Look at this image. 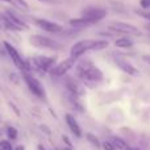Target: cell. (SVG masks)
Masks as SVG:
<instances>
[{
    "instance_id": "6da1fadb",
    "label": "cell",
    "mask_w": 150,
    "mask_h": 150,
    "mask_svg": "<svg viewBox=\"0 0 150 150\" xmlns=\"http://www.w3.org/2000/svg\"><path fill=\"white\" fill-rule=\"evenodd\" d=\"M76 75L84 84L93 86L103 80V71L91 61H83L76 66Z\"/></svg>"
},
{
    "instance_id": "7a4b0ae2",
    "label": "cell",
    "mask_w": 150,
    "mask_h": 150,
    "mask_svg": "<svg viewBox=\"0 0 150 150\" xmlns=\"http://www.w3.org/2000/svg\"><path fill=\"white\" fill-rule=\"evenodd\" d=\"M3 45H4V47H5L7 54L9 55V58L12 59L13 65H15L21 73H30V70H32V62L30 61L24 59V58L20 55V53L17 52V49H16L12 44H9L8 41H4Z\"/></svg>"
},
{
    "instance_id": "3957f363",
    "label": "cell",
    "mask_w": 150,
    "mask_h": 150,
    "mask_svg": "<svg viewBox=\"0 0 150 150\" xmlns=\"http://www.w3.org/2000/svg\"><path fill=\"white\" fill-rule=\"evenodd\" d=\"M55 61H57L55 55H34L30 62L37 70L42 73H50L55 65Z\"/></svg>"
},
{
    "instance_id": "277c9868",
    "label": "cell",
    "mask_w": 150,
    "mask_h": 150,
    "mask_svg": "<svg viewBox=\"0 0 150 150\" xmlns=\"http://www.w3.org/2000/svg\"><path fill=\"white\" fill-rule=\"evenodd\" d=\"M23 78H24V80H25L26 86H28L29 91H30L34 96H37L38 99H45V96H46L45 88H44V86H42V83L40 82L36 76H33V75L29 73H23Z\"/></svg>"
},
{
    "instance_id": "5b68a950",
    "label": "cell",
    "mask_w": 150,
    "mask_h": 150,
    "mask_svg": "<svg viewBox=\"0 0 150 150\" xmlns=\"http://www.w3.org/2000/svg\"><path fill=\"white\" fill-rule=\"evenodd\" d=\"M93 45H95V40H80L75 42L70 49V57L78 59L87 52H93Z\"/></svg>"
},
{
    "instance_id": "8992f818",
    "label": "cell",
    "mask_w": 150,
    "mask_h": 150,
    "mask_svg": "<svg viewBox=\"0 0 150 150\" xmlns=\"http://www.w3.org/2000/svg\"><path fill=\"white\" fill-rule=\"evenodd\" d=\"M108 29L115 33H122L127 36H133V37H140L142 36V32L137 28V26L132 25V24L127 23H112L108 25Z\"/></svg>"
},
{
    "instance_id": "52a82bcc",
    "label": "cell",
    "mask_w": 150,
    "mask_h": 150,
    "mask_svg": "<svg viewBox=\"0 0 150 150\" xmlns=\"http://www.w3.org/2000/svg\"><path fill=\"white\" fill-rule=\"evenodd\" d=\"M105 16H107V11L100 7H87L82 11V17L86 18L91 25L104 20Z\"/></svg>"
},
{
    "instance_id": "ba28073f",
    "label": "cell",
    "mask_w": 150,
    "mask_h": 150,
    "mask_svg": "<svg viewBox=\"0 0 150 150\" xmlns=\"http://www.w3.org/2000/svg\"><path fill=\"white\" fill-rule=\"evenodd\" d=\"M30 44L34 47H38V49H52V50H57L61 49V45L57 41L49 38V37L41 36V34H34L30 37Z\"/></svg>"
},
{
    "instance_id": "9c48e42d",
    "label": "cell",
    "mask_w": 150,
    "mask_h": 150,
    "mask_svg": "<svg viewBox=\"0 0 150 150\" xmlns=\"http://www.w3.org/2000/svg\"><path fill=\"white\" fill-rule=\"evenodd\" d=\"M34 23V25L38 26L41 30L47 32V33H61L63 32V26L58 23L50 21L47 18H41V17H33L32 18Z\"/></svg>"
},
{
    "instance_id": "30bf717a",
    "label": "cell",
    "mask_w": 150,
    "mask_h": 150,
    "mask_svg": "<svg viewBox=\"0 0 150 150\" xmlns=\"http://www.w3.org/2000/svg\"><path fill=\"white\" fill-rule=\"evenodd\" d=\"M75 62H76V59L69 57V58H66V59L61 61L57 66H54V67H53V70L50 71V73H52L53 76H57V78L65 76L66 73H69V71H70L71 69L75 66Z\"/></svg>"
},
{
    "instance_id": "8fae6325",
    "label": "cell",
    "mask_w": 150,
    "mask_h": 150,
    "mask_svg": "<svg viewBox=\"0 0 150 150\" xmlns=\"http://www.w3.org/2000/svg\"><path fill=\"white\" fill-rule=\"evenodd\" d=\"M65 84L66 88L69 90V92L74 96H83L84 95V87L82 86V83H79L78 80H75L71 76H66L65 78Z\"/></svg>"
},
{
    "instance_id": "7c38bea8",
    "label": "cell",
    "mask_w": 150,
    "mask_h": 150,
    "mask_svg": "<svg viewBox=\"0 0 150 150\" xmlns=\"http://www.w3.org/2000/svg\"><path fill=\"white\" fill-rule=\"evenodd\" d=\"M115 62H116L117 67H119L121 71H124L125 74L132 75V76H137V75L140 74V71H138L137 69L134 67V66L130 65L128 61H125L124 58L119 57V55H116V57H115Z\"/></svg>"
},
{
    "instance_id": "4fadbf2b",
    "label": "cell",
    "mask_w": 150,
    "mask_h": 150,
    "mask_svg": "<svg viewBox=\"0 0 150 150\" xmlns=\"http://www.w3.org/2000/svg\"><path fill=\"white\" fill-rule=\"evenodd\" d=\"M5 15L8 16V18L11 20V23H12L13 25L18 29V32L20 30H28L29 29V25L17 15V13H15V12H12L11 9H8L7 12H5Z\"/></svg>"
},
{
    "instance_id": "5bb4252c",
    "label": "cell",
    "mask_w": 150,
    "mask_h": 150,
    "mask_svg": "<svg viewBox=\"0 0 150 150\" xmlns=\"http://www.w3.org/2000/svg\"><path fill=\"white\" fill-rule=\"evenodd\" d=\"M65 119H66V122H67V125H69V128H70L71 132H73L76 137H80V136H82V129H80L78 121L75 120V117L73 116V115L67 113L65 116Z\"/></svg>"
},
{
    "instance_id": "9a60e30c",
    "label": "cell",
    "mask_w": 150,
    "mask_h": 150,
    "mask_svg": "<svg viewBox=\"0 0 150 150\" xmlns=\"http://www.w3.org/2000/svg\"><path fill=\"white\" fill-rule=\"evenodd\" d=\"M134 45V41L128 37H120V38L115 40V46L119 47V49H129Z\"/></svg>"
},
{
    "instance_id": "2e32d148",
    "label": "cell",
    "mask_w": 150,
    "mask_h": 150,
    "mask_svg": "<svg viewBox=\"0 0 150 150\" xmlns=\"http://www.w3.org/2000/svg\"><path fill=\"white\" fill-rule=\"evenodd\" d=\"M70 25L73 26V28L75 29H83V28H86V26H88V25H91L90 23H88L86 18H83V17H79V18H71L70 21Z\"/></svg>"
},
{
    "instance_id": "e0dca14e",
    "label": "cell",
    "mask_w": 150,
    "mask_h": 150,
    "mask_svg": "<svg viewBox=\"0 0 150 150\" xmlns=\"http://www.w3.org/2000/svg\"><path fill=\"white\" fill-rule=\"evenodd\" d=\"M8 3L12 4L13 7L18 8V9L23 11V12H28L29 11V4L25 1V0H8Z\"/></svg>"
},
{
    "instance_id": "ac0fdd59",
    "label": "cell",
    "mask_w": 150,
    "mask_h": 150,
    "mask_svg": "<svg viewBox=\"0 0 150 150\" xmlns=\"http://www.w3.org/2000/svg\"><path fill=\"white\" fill-rule=\"evenodd\" d=\"M111 142H112V145H113L115 148H117L119 150H130V148H129V146H128V144L125 142V141H122L121 138L112 137Z\"/></svg>"
},
{
    "instance_id": "d6986e66",
    "label": "cell",
    "mask_w": 150,
    "mask_h": 150,
    "mask_svg": "<svg viewBox=\"0 0 150 150\" xmlns=\"http://www.w3.org/2000/svg\"><path fill=\"white\" fill-rule=\"evenodd\" d=\"M136 13H137L138 16H141L142 18H145V20H148L150 23V11L149 9H141V11H136Z\"/></svg>"
},
{
    "instance_id": "ffe728a7",
    "label": "cell",
    "mask_w": 150,
    "mask_h": 150,
    "mask_svg": "<svg viewBox=\"0 0 150 150\" xmlns=\"http://www.w3.org/2000/svg\"><path fill=\"white\" fill-rule=\"evenodd\" d=\"M0 150H13L12 144H11L9 141L1 140V141H0Z\"/></svg>"
},
{
    "instance_id": "44dd1931",
    "label": "cell",
    "mask_w": 150,
    "mask_h": 150,
    "mask_svg": "<svg viewBox=\"0 0 150 150\" xmlns=\"http://www.w3.org/2000/svg\"><path fill=\"white\" fill-rule=\"evenodd\" d=\"M7 134H8V137H9L11 140H16V138H17V130H16L15 128L9 127L7 129Z\"/></svg>"
},
{
    "instance_id": "7402d4cb",
    "label": "cell",
    "mask_w": 150,
    "mask_h": 150,
    "mask_svg": "<svg viewBox=\"0 0 150 150\" xmlns=\"http://www.w3.org/2000/svg\"><path fill=\"white\" fill-rule=\"evenodd\" d=\"M87 138L90 140V142L92 144V145H95V146H96V148H99V146H100V142H99V140H98V138H96L93 134L88 133V134H87Z\"/></svg>"
},
{
    "instance_id": "603a6c76",
    "label": "cell",
    "mask_w": 150,
    "mask_h": 150,
    "mask_svg": "<svg viewBox=\"0 0 150 150\" xmlns=\"http://www.w3.org/2000/svg\"><path fill=\"white\" fill-rule=\"evenodd\" d=\"M140 7L142 9H150V0H140Z\"/></svg>"
},
{
    "instance_id": "cb8c5ba5",
    "label": "cell",
    "mask_w": 150,
    "mask_h": 150,
    "mask_svg": "<svg viewBox=\"0 0 150 150\" xmlns=\"http://www.w3.org/2000/svg\"><path fill=\"white\" fill-rule=\"evenodd\" d=\"M103 148L105 149V150H115V146L112 145L111 141H105V142L103 144Z\"/></svg>"
},
{
    "instance_id": "d4e9b609",
    "label": "cell",
    "mask_w": 150,
    "mask_h": 150,
    "mask_svg": "<svg viewBox=\"0 0 150 150\" xmlns=\"http://www.w3.org/2000/svg\"><path fill=\"white\" fill-rule=\"evenodd\" d=\"M62 138H63V141H66V142H67V145H69V146H71V142H70V141H69V138L66 137V136H63Z\"/></svg>"
},
{
    "instance_id": "484cf974",
    "label": "cell",
    "mask_w": 150,
    "mask_h": 150,
    "mask_svg": "<svg viewBox=\"0 0 150 150\" xmlns=\"http://www.w3.org/2000/svg\"><path fill=\"white\" fill-rule=\"evenodd\" d=\"M13 150H24V148H23V146H17V148H15Z\"/></svg>"
},
{
    "instance_id": "4316f807",
    "label": "cell",
    "mask_w": 150,
    "mask_h": 150,
    "mask_svg": "<svg viewBox=\"0 0 150 150\" xmlns=\"http://www.w3.org/2000/svg\"><path fill=\"white\" fill-rule=\"evenodd\" d=\"M145 29H148V30L150 32V23H149V24H146V25H145Z\"/></svg>"
},
{
    "instance_id": "83f0119b",
    "label": "cell",
    "mask_w": 150,
    "mask_h": 150,
    "mask_svg": "<svg viewBox=\"0 0 150 150\" xmlns=\"http://www.w3.org/2000/svg\"><path fill=\"white\" fill-rule=\"evenodd\" d=\"M145 59H146V61H148V62L150 63V57H145Z\"/></svg>"
},
{
    "instance_id": "f1b7e54d",
    "label": "cell",
    "mask_w": 150,
    "mask_h": 150,
    "mask_svg": "<svg viewBox=\"0 0 150 150\" xmlns=\"http://www.w3.org/2000/svg\"><path fill=\"white\" fill-rule=\"evenodd\" d=\"M0 1H5V3H8V0H0Z\"/></svg>"
},
{
    "instance_id": "f546056e",
    "label": "cell",
    "mask_w": 150,
    "mask_h": 150,
    "mask_svg": "<svg viewBox=\"0 0 150 150\" xmlns=\"http://www.w3.org/2000/svg\"><path fill=\"white\" fill-rule=\"evenodd\" d=\"M40 1H49V0H40Z\"/></svg>"
},
{
    "instance_id": "4dcf8cb0",
    "label": "cell",
    "mask_w": 150,
    "mask_h": 150,
    "mask_svg": "<svg viewBox=\"0 0 150 150\" xmlns=\"http://www.w3.org/2000/svg\"><path fill=\"white\" fill-rule=\"evenodd\" d=\"M1 28H3V26H1V24H0V29H1Z\"/></svg>"
},
{
    "instance_id": "1f68e13d",
    "label": "cell",
    "mask_w": 150,
    "mask_h": 150,
    "mask_svg": "<svg viewBox=\"0 0 150 150\" xmlns=\"http://www.w3.org/2000/svg\"><path fill=\"white\" fill-rule=\"evenodd\" d=\"M133 150H140V149H133Z\"/></svg>"
},
{
    "instance_id": "d6a6232c",
    "label": "cell",
    "mask_w": 150,
    "mask_h": 150,
    "mask_svg": "<svg viewBox=\"0 0 150 150\" xmlns=\"http://www.w3.org/2000/svg\"><path fill=\"white\" fill-rule=\"evenodd\" d=\"M65 150H71V149H65Z\"/></svg>"
}]
</instances>
